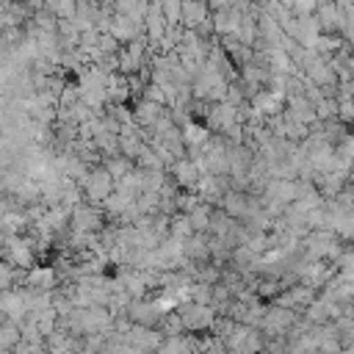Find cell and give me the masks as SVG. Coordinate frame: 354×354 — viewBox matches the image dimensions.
I'll list each match as a JSON object with an SVG mask.
<instances>
[{
	"label": "cell",
	"instance_id": "obj_13",
	"mask_svg": "<svg viewBox=\"0 0 354 354\" xmlns=\"http://www.w3.org/2000/svg\"><path fill=\"white\" fill-rule=\"evenodd\" d=\"M183 141L188 147H196V144H205L207 141V130L199 127V124H185V133H183Z\"/></svg>",
	"mask_w": 354,
	"mask_h": 354
},
{
	"label": "cell",
	"instance_id": "obj_12",
	"mask_svg": "<svg viewBox=\"0 0 354 354\" xmlns=\"http://www.w3.org/2000/svg\"><path fill=\"white\" fill-rule=\"evenodd\" d=\"M221 205H224V210H227L230 218H235V216H246V210H249V207H246V199H243L241 194H235V191L224 194Z\"/></svg>",
	"mask_w": 354,
	"mask_h": 354
},
{
	"label": "cell",
	"instance_id": "obj_7",
	"mask_svg": "<svg viewBox=\"0 0 354 354\" xmlns=\"http://www.w3.org/2000/svg\"><path fill=\"white\" fill-rule=\"evenodd\" d=\"M290 324H293V310H288V307H271L260 318V326L266 335H282V332H288Z\"/></svg>",
	"mask_w": 354,
	"mask_h": 354
},
{
	"label": "cell",
	"instance_id": "obj_1",
	"mask_svg": "<svg viewBox=\"0 0 354 354\" xmlns=\"http://www.w3.org/2000/svg\"><path fill=\"white\" fill-rule=\"evenodd\" d=\"M80 191L88 196V205H105V199L113 194V188H116V180L105 171V169H97V171H88L80 183Z\"/></svg>",
	"mask_w": 354,
	"mask_h": 354
},
{
	"label": "cell",
	"instance_id": "obj_3",
	"mask_svg": "<svg viewBox=\"0 0 354 354\" xmlns=\"http://www.w3.org/2000/svg\"><path fill=\"white\" fill-rule=\"evenodd\" d=\"M72 230L75 232H88L94 235L97 230H102V210L97 205H75L72 207Z\"/></svg>",
	"mask_w": 354,
	"mask_h": 354
},
{
	"label": "cell",
	"instance_id": "obj_5",
	"mask_svg": "<svg viewBox=\"0 0 354 354\" xmlns=\"http://www.w3.org/2000/svg\"><path fill=\"white\" fill-rule=\"evenodd\" d=\"M144 53H147L144 39H133L130 44H124V47L116 53V55H119V72L136 75V72L144 66Z\"/></svg>",
	"mask_w": 354,
	"mask_h": 354
},
{
	"label": "cell",
	"instance_id": "obj_4",
	"mask_svg": "<svg viewBox=\"0 0 354 354\" xmlns=\"http://www.w3.org/2000/svg\"><path fill=\"white\" fill-rule=\"evenodd\" d=\"M22 282L33 293H53V288L58 285V271L53 266H33L30 271H25Z\"/></svg>",
	"mask_w": 354,
	"mask_h": 354
},
{
	"label": "cell",
	"instance_id": "obj_2",
	"mask_svg": "<svg viewBox=\"0 0 354 354\" xmlns=\"http://www.w3.org/2000/svg\"><path fill=\"white\" fill-rule=\"evenodd\" d=\"M213 318H216V310H213L210 304L188 301V304L180 307V321H183V326L191 329V332H202V329H207V326L213 324Z\"/></svg>",
	"mask_w": 354,
	"mask_h": 354
},
{
	"label": "cell",
	"instance_id": "obj_9",
	"mask_svg": "<svg viewBox=\"0 0 354 354\" xmlns=\"http://www.w3.org/2000/svg\"><path fill=\"white\" fill-rule=\"evenodd\" d=\"M207 19V6H205V0H183V17H180V22L188 28V30H194L196 25H202Z\"/></svg>",
	"mask_w": 354,
	"mask_h": 354
},
{
	"label": "cell",
	"instance_id": "obj_14",
	"mask_svg": "<svg viewBox=\"0 0 354 354\" xmlns=\"http://www.w3.org/2000/svg\"><path fill=\"white\" fill-rule=\"evenodd\" d=\"M3 321H6V315H3V310H0V324H3Z\"/></svg>",
	"mask_w": 354,
	"mask_h": 354
},
{
	"label": "cell",
	"instance_id": "obj_6",
	"mask_svg": "<svg viewBox=\"0 0 354 354\" xmlns=\"http://www.w3.org/2000/svg\"><path fill=\"white\" fill-rule=\"evenodd\" d=\"M0 310H3L6 321L22 324V321L28 318V304H25L22 290H3V293H0Z\"/></svg>",
	"mask_w": 354,
	"mask_h": 354
},
{
	"label": "cell",
	"instance_id": "obj_10",
	"mask_svg": "<svg viewBox=\"0 0 354 354\" xmlns=\"http://www.w3.org/2000/svg\"><path fill=\"white\" fill-rule=\"evenodd\" d=\"M22 279H25V271L22 268L11 266L8 260H0V293L3 290H17L14 285L22 282Z\"/></svg>",
	"mask_w": 354,
	"mask_h": 354
},
{
	"label": "cell",
	"instance_id": "obj_8",
	"mask_svg": "<svg viewBox=\"0 0 354 354\" xmlns=\"http://www.w3.org/2000/svg\"><path fill=\"white\" fill-rule=\"evenodd\" d=\"M171 171H174V180H177V185H183V188H196V183H199V163L196 160H188V158H180L174 166H171Z\"/></svg>",
	"mask_w": 354,
	"mask_h": 354
},
{
	"label": "cell",
	"instance_id": "obj_11",
	"mask_svg": "<svg viewBox=\"0 0 354 354\" xmlns=\"http://www.w3.org/2000/svg\"><path fill=\"white\" fill-rule=\"evenodd\" d=\"M19 340H22V332H19V324H11V321H3V324H0V354H6V351H14Z\"/></svg>",
	"mask_w": 354,
	"mask_h": 354
}]
</instances>
